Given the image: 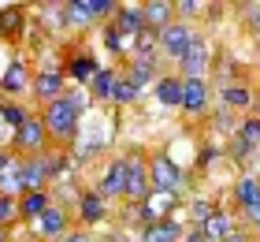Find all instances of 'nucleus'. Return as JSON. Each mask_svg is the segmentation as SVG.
<instances>
[{"label":"nucleus","mask_w":260,"mask_h":242,"mask_svg":"<svg viewBox=\"0 0 260 242\" xmlns=\"http://www.w3.org/2000/svg\"><path fill=\"white\" fill-rule=\"evenodd\" d=\"M179 71H182V78H205V71H208V41L205 38L193 41V48L182 56Z\"/></svg>","instance_id":"ddd939ff"},{"label":"nucleus","mask_w":260,"mask_h":242,"mask_svg":"<svg viewBox=\"0 0 260 242\" xmlns=\"http://www.w3.org/2000/svg\"><path fill=\"white\" fill-rule=\"evenodd\" d=\"M56 242H60V238H56Z\"/></svg>","instance_id":"a18cd8bd"},{"label":"nucleus","mask_w":260,"mask_h":242,"mask_svg":"<svg viewBox=\"0 0 260 242\" xmlns=\"http://www.w3.org/2000/svg\"><path fill=\"white\" fill-rule=\"evenodd\" d=\"M82 112H86V97L75 93V90H67L63 97H56V101L45 104L41 123H45V130H49L52 142L67 145V142L78 138V119H82Z\"/></svg>","instance_id":"f257e3e1"},{"label":"nucleus","mask_w":260,"mask_h":242,"mask_svg":"<svg viewBox=\"0 0 260 242\" xmlns=\"http://www.w3.org/2000/svg\"><path fill=\"white\" fill-rule=\"evenodd\" d=\"M67 231H71V216H67L63 205H52V209L45 212L38 224H34V235H41V238H49V242L63 238Z\"/></svg>","instance_id":"6e6552de"},{"label":"nucleus","mask_w":260,"mask_h":242,"mask_svg":"<svg viewBox=\"0 0 260 242\" xmlns=\"http://www.w3.org/2000/svg\"><path fill=\"white\" fill-rule=\"evenodd\" d=\"M175 11H179L182 22H190V19H197L201 11H205V4H197V0H179V4H175Z\"/></svg>","instance_id":"f704fd0d"},{"label":"nucleus","mask_w":260,"mask_h":242,"mask_svg":"<svg viewBox=\"0 0 260 242\" xmlns=\"http://www.w3.org/2000/svg\"><path fill=\"white\" fill-rule=\"evenodd\" d=\"M49 130H45L41 119H26L19 130H11V153L15 156H41V153H49Z\"/></svg>","instance_id":"f03ea898"},{"label":"nucleus","mask_w":260,"mask_h":242,"mask_svg":"<svg viewBox=\"0 0 260 242\" xmlns=\"http://www.w3.org/2000/svg\"><path fill=\"white\" fill-rule=\"evenodd\" d=\"M26 119H30V112H26L22 104H15V101H0V123H4L8 130H19Z\"/></svg>","instance_id":"c85d7f7f"},{"label":"nucleus","mask_w":260,"mask_h":242,"mask_svg":"<svg viewBox=\"0 0 260 242\" xmlns=\"http://www.w3.org/2000/svg\"><path fill=\"white\" fill-rule=\"evenodd\" d=\"M223 242H253V238H249V235H245V231H231V235H227V238H223Z\"/></svg>","instance_id":"58836bf2"},{"label":"nucleus","mask_w":260,"mask_h":242,"mask_svg":"<svg viewBox=\"0 0 260 242\" xmlns=\"http://www.w3.org/2000/svg\"><path fill=\"white\" fill-rule=\"evenodd\" d=\"M108 216V198L101 190H82L78 194V224H101Z\"/></svg>","instance_id":"9d476101"},{"label":"nucleus","mask_w":260,"mask_h":242,"mask_svg":"<svg viewBox=\"0 0 260 242\" xmlns=\"http://www.w3.org/2000/svg\"><path fill=\"white\" fill-rule=\"evenodd\" d=\"M256 145H260V119H245L238 127V145H234V153L245 156L249 149H256Z\"/></svg>","instance_id":"bb28decb"},{"label":"nucleus","mask_w":260,"mask_h":242,"mask_svg":"<svg viewBox=\"0 0 260 242\" xmlns=\"http://www.w3.org/2000/svg\"><path fill=\"white\" fill-rule=\"evenodd\" d=\"M256 198H260V179H253V175L238 179V186H234V201H238L242 209H249Z\"/></svg>","instance_id":"c756f323"},{"label":"nucleus","mask_w":260,"mask_h":242,"mask_svg":"<svg viewBox=\"0 0 260 242\" xmlns=\"http://www.w3.org/2000/svg\"><path fill=\"white\" fill-rule=\"evenodd\" d=\"M30 82H34V75H26V64H22V60H11L4 67V75H0V97L30 90Z\"/></svg>","instance_id":"f3484780"},{"label":"nucleus","mask_w":260,"mask_h":242,"mask_svg":"<svg viewBox=\"0 0 260 242\" xmlns=\"http://www.w3.org/2000/svg\"><path fill=\"white\" fill-rule=\"evenodd\" d=\"M11 224H19V198L0 194V227H11Z\"/></svg>","instance_id":"473e14b6"},{"label":"nucleus","mask_w":260,"mask_h":242,"mask_svg":"<svg viewBox=\"0 0 260 242\" xmlns=\"http://www.w3.org/2000/svg\"><path fill=\"white\" fill-rule=\"evenodd\" d=\"M30 93L38 97L41 104H49V101H56V97H63V93H67V71H63V67H41V71H34Z\"/></svg>","instance_id":"0eeeda50"},{"label":"nucleus","mask_w":260,"mask_h":242,"mask_svg":"<svg viewBox=\"0 0 260 242\" xmlns=\"http://www.w3.org/2000/svg\"><path fill=\"white\" fill-rule=\"evenodd\" d=\"M49 209H52V194H49V190H26V194L19 198V220L30 224V227L38 224Z\"/></svg>","instance_id":"1a4fd4ad"},{"label":"nucleus","mask_w":260,"mask_h":242,"mask_svg":"<svg viewBox=\"0 0 260 242\" xmlns=\"http://www.w3.org/2000/svg\"><path fill=\"white\" fill-rule=\"evenodd\" d=\"M141 11H145V26H149V30H156V34L179 19V11H175L171 0H149V4H141Z\"/></svg>","instance_id":"4468645a"},{"label":"nucleus","mask_w":260,"mask_h":242,"mask_svg":"<svg viewBox=\"0 0 260 242\" xmlns=\"http://www.w3.org/2000/svg\"><path fill=\"white\" fill-rule=\"evenodd\" d=\"M186 242H190V238H186Z\"/></svg>","instance_id":"c03bdc74"},{"label":"nucleus","mask_w":260,"mask_h":242,"mask_svg":"<svg viewBox=\"0 0 260 242\" xmlns=\"http://www.w3.org/2000/svg\"><path fill=\"white\" fill-rule=\"evenodd\" d=\"M152 194V179H149V156L141 153H126V194L123 198L130 205H141Z\"/></svg>","instance_id":"39448f33"},{"label":"nucleus","mask_w":260,"mask_h":242,"mask_svg":"<svg viewBox=\"0 0 260 242\" xmlns=\"http://www.w3.org/2000/svg\"><path fill=\"white\" fill-rule=\"evenodd\" d=\"M223 104L234 108V112H242V108L253 104V93L245 90V86H227V90H223Z\"/></svg>","instance_id":"2f4dec72"},{"label":"nucleus","mask_w":260,"mask_h":242,"mask_svg":"<svg viewBox=\"0 0 260 242\" xmlns=\"http://www.w3.org/2000/svg\"><path fill=\"white\" fill-rule=\"evenodd\" d=\"M67 78L71 82H82V86H89V82H93V75H97V71H101V64H97V60H93L89 52H75V56H71L67 60Z\"/></svg>","instance_id":"6ab92c4d"},{"label":"nucleus","mask_w":260,"mask_h":242,"mask_svg":"<svg viewBox=\"0 0 260 242\" xmlns=\"http://www.w3.org/2000/svg\"><path fill=\"white\" fill-rule=\"evenodd\" d=\"M245 220H249V224L256 227V231H260V198L249 205V209H245Z\"/></svg>","instance_id":"e433bc0d"},{"label":"nucleus","mask_w":260,"mask_h":242,"mask_svg":"<svg viewBox=\"0 0 260 242\" xmlns=\"http://www.w3.org/2000/svg\"><path fill=\"white\" fill-rule=\"evenodd\" d=\"M0 242H11V231H8V227H0Z\"/></svg>","instance_id":"79ce46f5"},{"label":"nucleus","mask_w":260,"mask_h":242,"mask_svg":"<svg viewBox=\"0 0 260 242\" xmlns=\"http://www.w3.org/2000/svg\"><path fill=\"white\" fill-rule=\"evenodd\" d=\"M130 41H134V38H126V34H119V26H115V22L108 19V22H104V48H108V52L112 56H123L126 52V48H134V45H130Z\"/></svg>","instance_id":"cd10ccee"},{"label":"nucleus","mask_w":260,"mask_h":242,"mask_svg":"<svg viewBox=\"0 0 260 242\" xmlns=\"http://www.w3.org/2000/svg\"><path fill=\"white\" fill-rule=\"evenodd\" d=\"M123 75L141 90V86H149V82L156 78V60H130V67L123 71Z\"/></svg>","instance_id":"a878e982"},{"label":"nucleus","mask_w":260,"mask_h":242,"mask_svg":"<svg viewBox=\"0 0 260 242\" xmlns=\"http://www.w3.org/2000/svg\"><path fill=\"white\" fill-rule=\"evenodd\" d=\"M149 179H152V190H160V194H175V198H179L182 168L175 164L168 153H152V156H149Z\"/></svg>","instance_id":"423d86ee"},{"label":"nucleus","mask_w":260,"mask_h":242,"mask_svg":"<svg viewBox=\"0 0 260 242\" xmlns=\"http://www.w3.org/2000/svg\"><path fill=\"white\" fill-rule=\"evenodd\" d=\"M4 130H8V127H4V123H0V135H4Z\"/></svg>","instance_id":"37998d69"},{"label":"nucleus","mask_w":260,"mask_h":242,"mask_svg":"<svg viewBox=\"0 0 260 242\" xmlns=\"http://www.w3.org/2000/svg\"><path fill=\"white\" fill-rule=\"evenodd\" d=\"M231 231H238L234 220H231V212H212L208 220L201 224V238H205V242H223Z\"/></svg>","instance_id":"4be33fe9"},{"label":"nucleus","mask_w":260,"mask_h":242,"mask_svg":"<svg viewBox=\"0 0 260 242\" xmlns=\"http://www.w3.org/2000/svg\"><path fill=\"white\" fill-rule=\"evenodd\" d=\"M138 86H134V82H130L126 75H119V78H115V90H112V104H134L138 101Z\"/></svg>","instance_id":"7c9ffc66"},{"label":"nucleus","mask_w":260,"mask_h":242,"mask_svg":"<svg viewBox=\"0 0 260 242\" xmlns=\"http://www.w3.org/2000/svg\"><path fill=\"white\" fill-rule=\"evenodd\" d=\"M97 190L104 194V198H123L126 194V156H115V160L108 164V172L101 175Z\"/></svg>","instance_id":"9b49d317"},{"label":"nucleus","mask_w":260,"mask_h":242,"mask_svg":"<svg viewBox=\"0 0 260 242\" xmlns=\"http://www.w3.org/2000/svg\"><path fill=\"white\" fill-rule=\"evenodd\" d=\"M160 52V34L156 30H141L138 38H134V48H130V60H156Z\"/></svg>","instance_id":"b1692460"},{"label":"nucleus","mask_w":260,"mask_h":242,"mask_svg":"<svg viewBox=\"0 0 260 242\" xmlns=\"http://www.w3.org/2000/svg\"><path fill=\"white\" fill-rule=\"evenodd\" d=\"M0 194H8V198H22L26 194V186H22V156H15V153H11V160L0 172Z\"/></svg>","instance_id":"aec40b11"},{"label":"nucleus","mask_w":260,"mask_h":242,"mask_svg":"<svg viewBox=\"0 0 260 242\" xmlns=\"http://www.w3.org/2000/svg\"><path fill=\"white\" fill-rule=\"evenodd\" d=\"M115 78H119V71H115V67H101L97 75H93V82H89V93H93V101H112Z\"/></svg>","instance_id":"393cba45"},{"label":"nucleus","mask_w":260,"mask_h":242,"mask_svg":"<svg viewBox=\"0 0 260 242\" xmlns=\"http://www.w3.org/2000/svg\"><path fill=\"white\" fill-rule=\"evenodd\" d=\"M182 231H186V224L171 216V220H160V224L141 227V242H179Z\"/></svg>","instance_id":"412c9836"},{"label":"nucleus","mask_w":260,"mask_h":242,"mask_svg":"<svg viewBox=\"0 0 260 242\" xmlns=\"http://www.w3.org/2000/svg\"><path fill=\"white\" fill-rule=\"evenodd\" d=\"M22 22H26V8H19V4L0 8V38L8 45H15L22 38Z\"/></svg>","instance_id":"dca6fc26"},{"label":"nucleus","mask_w":260,"mask_h":242,"mask_svg":"<svg viewBox=\"0 0 260 242\" xmlns=\"http://www.w3.org/2000/svg\"><path fill=\"white\" fill-rule=\"evenodd\" d=\"M104 242H130V235H123V231H112V235L104 238Z\"/></svg>","instance_id":"ea45409f"},{"label":"nucleus","mask_w":260,"mask_h":242,"mask_svg":"<svg viewBox=\"0 0 260 242\" xmlns=\"http://www.w3.org/2000/svg\"><path fill=\"white\" fill-rule=\"evenodd\" d=\"M112 11H119L115 0H67L63 4V22H71V26H89V22L108 19Z\"/></svg>","instance_id":"20e7f679"},{"label":"nucleus","mask_w":260,"mask_h":242,"mask_svg":"<svg viewBox=\"0 0 260 242\" xmlns=\"http://www.w3.org/2000/svg\"><path fill=\"white\" fill-rule=\"evenodd\" d=\"M245 19H249V26L260 34V4H249V8H245Z\"/></svg>","instance_id":"4c0bfd02"},{"label":"nucleus","mask_w":260,"mask_h":242,"mask_svg":"<svg viewBox=\"0 0 260 242\" xmlns=\"http://www.w3.org/2000/svg\"><path fill=\"white\" fill-rule=\"evenodd\" d=\"M45 160H49V175L52 179H60L71 172V156L67 153H45Z\"/></svg>","instance_id":"72a5a7b5"},{"label":"nucleus","mask_w":260,"mask_h":242,"mask_svg":"<svg viewBox=\"0 0 260 242\" xmlns=\"http://www.w3.org/2000/svg\"><path fill=\"white\" fill-rule=\"evenodd\" d=\"M112 22L119 26V34H126V38H138L141 30H145V11H141V4H119V11L112 15Z\"/></svg>","instance_id":"a211bd4d"},{"label":"nucleus","mask_w":260,"mask_h":242,"mask_svg":"<svg viewBox=\"0 0 260 242\" xmlns=\"http://www.w3.org/2000/svg\"><path fill=\"white\" fill-rule=\"evenodd\" d=\"M11 160V149H0V172H4V164Z\"/></svg>","instance_id":"a19ab883"},{"label":"nucleus","mask_w":260,"mask_h":242,"mask_svg":"<svg viewBox=\"0 0 260 242\" xmlns=\"http://www.w3.org/2000/svg\"><path fill=\"white\" fill-rule=\"evenodd\" d=\"M49 183H52V175H49L45 153L41 156H22V186L26 190H45Z\"/></svg>","instance_id":"f8f14e48"},{"label":"nucleus","mask_w":260,"mask_h":242,"mask_svg":"<svg viewBox=\"0 0 260 242\" xmlns=\"http://www.w3.org/2000/svg\"><path fill=\"white\" fill-rule=\"evenodd\" d=\"M208 108V82L205 78H182V112H205Z\"/></svg>","instance_id":"2eb2a0df"},{"label":"nucleus","mask_w":260,"mask_h":242,"mask_svg":"<svg viewBox=\"0 0 260 242\" xmlns=\"http://www.w3.org/2000/svg\"><path fill=\"white\" fill-rule=\"evenodd\" d=\"M156 101L164 108H182V75H164V78H156Z\"/></svg>","instance_id":"5701e85b"},{"label":"nucleus","mask_w":260,"mask_h":242,"mask_svg":"<svg viewBox=\"0 0 260 242\" xmlns=\"http://www.w3.org/2000/svg\"><path fill=\"white\" fill-rule=\"evenodd\" d=\"M60 242H97V238H93L89 231H82V227H78V231H67Z\"/></svg>","instance_id":"c9c22d12"},{"label":"nucleus","mask_w":260,"mask_h":242,"mask_svg":"<svg viewBox=\"0 0 260 242\" xmlns=\"http://www.w3.org/2000/svg\"><path fill=\"white\" fill-rule=\"evenodd\" d=\"M197 38H201V34L190 26V22L175 19L171 26H164V30H160V56H168V60H175V64H182V56L193 48Z\"/></svg>","instance_id":"7ed1b4c3"}]
</instances>
